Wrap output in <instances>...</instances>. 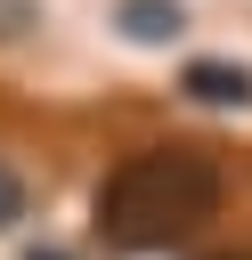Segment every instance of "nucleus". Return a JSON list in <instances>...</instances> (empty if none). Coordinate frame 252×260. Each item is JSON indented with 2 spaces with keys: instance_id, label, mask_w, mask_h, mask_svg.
Returning a JSON list of instances; mask_svg holds the SVG:
<instances>
[{
  "instance_id": "7ed1b4c3",
  "label": "nucleus",
  "mask_w": 252,
  "mask_h": 260,
  "mask_svg": "<svg viewBox=\"0 0 252 260\" xmlns=\"http://www.w3.org/2000/svg\"><path fill=\"white\" fill-rule=\"evenodd\" d=\"M114 24H122L138 49H163V41L187 24V8H179V0H122V8H114Z\"/></svg>"
},
{
  "instance_id": "39448f33",
  "label": "nucleus",
  "mask_w": 252,
  "mask_h": 260,
  "mask_svg": "<svg viewBox=\"0 0 252 260\" xmlns=\"http://www.w3.org/2000/svg\"><path fill=\"white\" fill-rule=\"evenodd\" d=\"M33 24V0H0V32H24Z\"/></svg>"
},
{
  "instance_id": "f257e3e1",
  "label": "nucleus",
  "mask_w": 252,
  "mask_h": 260,
  "mask_svg": "<svg viewBox=\"0 0 252 260\" xmlns=\"http://www.w3.org/2000/svg\"><path fill=\"white\" fill-rule=\"evenodd\" d=\"M219 203H228L219 154H203V146H138V154H122V162L98 179V195H89V236H98L106 252L146 260V252L195 244V236L219 219Z\"/></svg>"
},
{
  "instance_id": "423d86ee",
  "label": "nucleus",
  "mask_w": 252,
  "mask_h": 260,
  "mask_svg": "<svg viewBox=\"0 0 252 260\" xmlns=\"http://www.w3.org/2000/svg\"><path fill=\"white\" fill-rule=\"evenodd\" d=\"M211 260H252V252H211Z\"/></svg>"
},
{
  "instance_id": "20e7f679",
  "label": "nucleus",
  "mask_w": 252,
  "mask_h": 260,
  "mask_svg": "<svg viewBox=\"0 0 252 260\" xmlns=\"http://www.w3.org/2000/svg\"><path fill=\"white\" fill-rule=\"evenodd\" d=\"M16 219H24V171L0 162V228H16Z\"/></svg>"
},
{
  "instance_id": "f03ea898",
  "label": "nucleus",
  "mask_w": 252,
  "mask_h": 260,
  "mask_svg": "<svg viewBox=\"0 0 252 260\" xmlns=\"http://www.w3.org/2000/svg\"><path fill=\"white\" fill-rule=\"evenodd\" d=\"M179 89L195 106H252V65H228V57H195L179 73Z\"/></svg>"
}]
</instances>
